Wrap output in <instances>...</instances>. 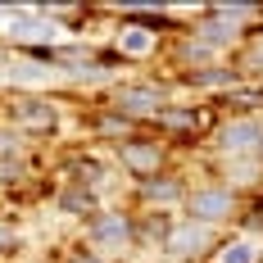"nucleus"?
I'll use <instances>...</instances> for the list:
<instances>
[{
  "mask_svg": "<svg viewBox=\"0 0 263 263\" xmlns=\"http://www.w3.org/2000/svg\"><path fill=\"white\" fill-rule=\"evenodd\" d=\"M59 209H68V213L91 209V191H64V195H59Z\"/></svg>",
  "mask_w": 263,
  "mask_h": 263,
  "instance_id": "obj_13",
  "label": "nucleus"
},
{
  "mask_svg": "<svg viewBox=\"0 0 263 263\" xmlns=\"http://www.w3.org/2000/svg\"><path fill=\"white\" fill-rule=\"evenodd\" d=\"M23 145H18V132H0V159H18Z\"/></svg>",
  "mask_w": 263,
  "mask_h": 263,
  "instance_id": "obj_14",
  "label": "nucleus"
},
{
  "mask_svg": "<svg viewBox=\"0 0 263 263\" xmlns=\"http://www.w3.org/2000/svg\"><path fill=\"white\" fill-rule=\"evenodd\" d=\"M218 145H222L232 159L259 155V150H263V123H254V118H236V123H227V127L218 132Z\"/></svg>",
  "mask_w": 263,
  "mask_h": 263,
  "instance_id": "obj_4",
  "label": "nucleus"
},
{
  "mask_svg": "<svg viewBox=\"0 0 263 263\" xmlns=\"http://www.w3.org/2000/svg\"><path fill=\"white\" fill-rule=\"evenodd\" d=\"M86 240H91L96 254H100V250H123L132 240V222L123 213H96V218L86 222Z\"/></svg>",
  "mask_w": 263,
  "mask_h": 263,
  "instance_id": "obj_3",
  "label": "nucleus"
},
{
  "mask_svg": "<svg viewBox=\"0 0 263 263\" xmlns=\"http://www.w3.org/2000/svg\"><path fill=\"white\" fill-rule=\"evenodd\" d=\"M14 245H18V232H14V227H0V254L14 250Z\"/></svg>",
  "mask_w": 263,
  "mask_h": 263,
  "instance_id": "obj_16",
  "label": "nucleus"
},
{
  "mask_svg": "<svg viewBox=\"0 0 263 263\" xmlns=\"http://www.w3.org/2000/svg\"><path fill=\"white\" fill-rule=\"evenodd\" d=\"M159 159H163V150H159V145H150V141H136V136H132V141H123V163H127L141 182L159 168Z\"/></svg>",
  "mask_w": 263,
  "mask_h": 263,
  "instance_id": "obj_7",
  "label": "nucleus"
},
{
  "mask_svg": "<svg viewBox=\"0 0 263 263\" xmlns=\"http://www.w3.org/2000/svg\"><path fill=\"white\" fill-rule=\"evenodd\" d=\"M204 245H209V227H200V222H191V218L177 222V227L163 236V250H168V254H200Z\"/></svg>",
  "mask_w": 263,
  "mask_h": 263,
  "instance_id": "obj_6",
  "label": "nucleus"
},
{
  "mask_svg": "<svg viewBox=\"0 0 263 263\" xmlns=\"http://www.w3.org/2000/svg\"><path fill=\"white\" fill-rule=\"evenodd\" d=\"M9 123L14 127H50L54 123V105L50 100H36V96H23V100H14L9 105Z\"/></svg>",
  "mask_w": 263,
  "mask_h": 263,
  "instance_id": "obj_5",
  "label": "nucleus"
},
{
  "mask_svg": "<svg viewBox=\"0 0 263 263\" xmlns=\"http://www.w3.org/2000/svg\"><path fill=\"white\" fill-rule=\"evenodd\" d=\"M18 173H23L18 159H0V186H5V182H18Z\"/></svg>",
  "mask_w": 263,
  "mask_h": 263,
  "instance_id": "obj_15",
  "label": "nucleus"
},
{
  "mask_svg": "<svg viewBox=\"0 0 263 263\" xmlns=\"http://www.w3.org/2000/svg\"><path fill=\"white\" fill-rule=\"evenodd\" d=\"M159 123H163V127L168 132H182V127H195V123H200V118H195V114H191V109H159Z\"/></svg>",
  "mask_w": 263,
  "mask_h": 263,
  "instance_id": "obj_11",
  "label": "nucleus"
},
{
  "mask_svg": "<svg viewBox=\"0 0 263 263\" xmlns=\"http://www.w3.org/2000/svg\"><path fill=\"white\" fill-rule=\"evenodd\" d=\"M186 82H195V86H236V73L232 68H209V73H191Z\"/></svg>",
  "mask_w": 263,
  "mask_h": 263,
  "instance_id": "obj_12",
  "label": "nucleus"
},
{
  "mask_svg": "<svg viewBox=\"0 0 263 263\" xmlns=\"http://www.w3.org/2000/svg\"><path fill=\"white\" fill-rule=\"evenodd\" d=\"M118 50L123 54H150L155 50V32L150 27H123L118 32Z\"/></svg>",
  "mask_w": 263,
  "mask_h": 263,
  "instance_id": "obj_9",
  "label": "nucleus"
},
{
  "mask_svg": "<svg viewBox=\"0 0 263 263\" xmlns=\"http://www.w3.org/2000/svg\"><path fill=\"white\" fill-rule=\"evenodd\" d=\"M163 109V86L155 82H127V86H118L114 91V114H159Z\"/></svg>",
  "mask_w": 263,
  "mask_h": 263,
  "instance_id": "obj_2",
  "label": "nucleus"
},
{
  "mask_svg": "<svg viewBox=\"0 0 263 263\" xmlns=\"http://www.w3.org/2000/svg\"><path fill=\"white\" fill-rule=\"evenodd\" d=\"M141 195H145V200H159V204H173V200H182L186 195V186L177 182V177H145V182H141Z\"/></svg>",
  "mask_w": 263,
  "mask_h": 263,
  "instance_id": "obj_8",
  "label": "nucleus"
},
{
  "mask_svg": "<svg viewBox=\"0 0 263 263\" xmlns=\"http://www.w3.org/2000/svg\"><path fill=\"white\" fill-rule=\"evenodd\" d=\"M232 213H236V191H232V186H200V191L186 195V218L200 222V227L222 222V218H232Z\"/></svg>",
  "mask_w": 263,
  "mask_h": 263,
  "instance_id": "obj_1",
  "label": "nucleus"
},
{
  "mask_svg": "<svg viewBox=\"0 0 263 263\" xmlns=\"http://www.w3.org/2000/svg\"><path fill=\"white\" fill-rule=\"evenodd\" d=\"M68 263H105V259H100L96 250H78V254H73V259H68Z\"/></svg>",
  "mask_w": 263,
  "mask_h": 263,
  "instance_id": "obj_17",
  "label": "nucleus"
},
{
  "mask_svg": "<svg viewBox=\"0 0 263 263\" xmlns=\"http://www.w3.org/2000/svg\"><path fill=\"white\" fill-rule=\"evenodd\" d=\"M218 263H259V245L254 240H227L218 250Z\"/></svg>",
  "mask_w": 263,
  "mask_h": 263,
  "instance_id": "obj_10",
  "label": "nucleus"
}]
</instances>
